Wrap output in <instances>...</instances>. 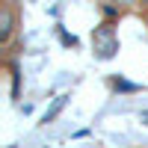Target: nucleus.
Instances as JSON below:
<instances>
[{"mask_svg":"<svg viewBox=\"0 0 148 148\" xmlns=\"http://www.w3.org/2000/svg\"><path fill=\"white\" fill-rule=\"evenodd\" d=\"M65 104H68V95H59L56 101L51 104V110H47V113H45V119H42V121H45V125H51V121H53V119L59 116V110H62Z\"/></svg>","mask_w":148,"mask_h":148,"instance_id":"3","label":"nucleus"},{"mask_svg":"<svg viewBox=\"0 0 148 148\" xmlns=\"http://www.w3.org/2000/svg\"><path fill=\"white\" fill-rule=\"evenodd\" d=\"M92 45H95V53L98 59H113L119 51V39H116V30L110 24H101L95 33H92Z\"/></svg>","mask_w":148,"mask_h":148,"instance_id":"1","label":"nucleus"},{"mask_svg":"<svg viewBox=\"0 0 148 148\" xmlns=\"http://www.w3.org/2000/svg\"><path fill=\"white\" fill-rule=\"evenodd\" d=\"M116 89H121V92H136L139 86H133V83H127V80H116Z\"/></svg>","mask_w":148,"mask_h":148,"instance_id":"4","label":"nucleus"},{"mask_svg":"<svg viewBox=\"0 0 148 148\" xmlns=\"http://www.w3.org/2000/svg\"><path fill=\"white\" fill-rule=\"evenodd\" d=\"M9 33H12V9L3 6L0 9V42H6Z\"/></svg>","mask_w":148,"mask_h":148,"instance_id":"2","label":"nucleus"},{"mask_svg":"<svg viewBox=\"0 0 148 148\" xmlns=\"http://www.w3.org/2000/svg\"><path fill=\"white\" fill-rule=\"evenodd\" d=\"M62 42H65V45H77V39H74V36H68V33H62Z\"/></svg>","mask_w":148,"mask_h":148,"instance_id":"5","label":"nucleus"}]
</instances>
